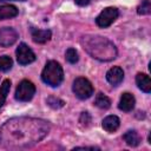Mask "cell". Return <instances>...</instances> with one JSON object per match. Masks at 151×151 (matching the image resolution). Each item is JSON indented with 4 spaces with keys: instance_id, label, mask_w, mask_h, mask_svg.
Returning a JSON list of instances; mask_svg holds the SVG:
<instances>
[{
    "instance_id": "1",
    "label": "cell",
    "mask_w": 151,
    "mask_h": 151,
    "mask_svg": "<svg viewBox=\"0 0 151 151\" xmlns=\"http://www.w3.org/2000/svg\"><path fill=\"white\" fill-rule=\"evenodd\" d=\"M47 120L33 117H14L0 126V146L7 150H24L41 142L50 132Z\"/></svg>"
},
{
    "instance_id": "2",
    "label": "cell",
    "mask_w": 151,
    "mask_h": 151,
    "mask_svg": "<svg viewBox=\"0 0 151 151\" xmlns=\"http://www.w3.org/2000/svg\"><path fill=\"white\" fill-rule=\"evenodd\" d=\"M83 48L94 59L110 61L117 57V48L112 41L100 35H84L80 39Z\"/></svg>"
},
{
    "instance_id": "3",
    "label": "cell",
    "mask_w": 151,
    "mask_h": 151,
    "mask_svg": "<svg viewBox=\"0 0 151 151\" xmlns=\"http://www.w3.org/2000/svg\"><path fill=\"white\" fill-rule=\"evenodd\" d=\"M41 79L45 84L57 87L61 84L64 80V71L59 63L55 60H50L46 63L42 72H41Z\"/></svg>"
},
{
    "instance_id": "4",
    "label": "cell",
    "mask_w": 151,
    "mask_h": 151,
    "mask_svg": "<svg viewBox=\"0 0 151 151\" xmlns=\"http://www.w3.org/2000/svg\"><path fill=\"white\" fill-rule=\"evenodd\" d=\"M72 90L79 99H87L93 94V86L91 81L84 77H79L73 81Z\"/></svg>"
},
{
    "instance_id": "5",
    "label": "cell",
    "mask_w": 151,
    "mask_h": 151,
    "mask_svg": "<svg viewBox=\"0 0 151 151\" xmlns=\"http://www.w3.org/2000/svg\"><path fill=\"white\" fill-rule=\"evenodd\" d=\"M35 93V86L32 81L24 79L19 83L15 90V99L19 101H28Z\"/></svg>"
},
{
    "instance_id": "6",
    "label": "cell",
    "mask_w": 151,
    "mask_h": 151,
    "mask_svg": "<svg viewBox=\"0 0 151 151\" xmlns=\"http://www.w3.org/2000/svg\"><path fill=\"white\" fill-rule=\"evenodd\" d=\"M118 15L119 12L116 7H106L96 18V24L101 28H106L111 24H113V21L118 18Z\"/></svg>"
},
{
    "instance_id": "7",
    "label": "cell",
    "mask_w": 151,
    "mask_h": 151,
    "mask_svg": "<svg viewBox=\"0 0 151 151\" xmlns=\"http://www.w3.org/2000/svg\"><path fill=\"white\" fill-rule=\"evenodd\" d=\"M15 54H17V60L20 65H28V64H31L35 60L34 52L25 42H21L18 46V48L15 51Z\"/></svg>"
},
{
    "instance_id": "8",
    "label": "cell",
    "mask_w": 151,
    "mask_h": 151,
    "mask_svg": "<svg viewBox=\"0 0 151 151\" xmlns=\"http://www.w3.org/2000/svg\"><path fill=\"white\" fill-rule=\"evenodd\" d=\"M19 38L18 32L13 27H2L0 29V46L8 47L12 46Z\"/></svg>"
},
{
    "instance_id": "9",
    "label": "cell",
    "mask_w": 151,
    "mask_h": 151,
    "mask_svg": "<svg viewBox=\"0 0 151 151\" xmlns=\"http://www.w3.org/2000/svg\"><path fill=\"white\" fill-rule=\"evenodd\" d=\"M124 79V71L119 66H113L106 72V80L112 86H118Z\"/></svg>"
},
{
    "instance_id": "10",
    "label": "cell",
    "mask_w": 151,
    "mask_h": 151,
    "mask_svg": "<svg viewBox=\"0 0 151 151\" xmlns=\"http://www.w3.org/2000/svg\"><path fill=\"white\" fill-rule=\"evenodd\" d=\"M31 35H32V39H33L34 42L44 44V42H46L51 39L52 33H51L50 29H38V28L32 27L31 28Z\"/></svg>"
},
{
    "instance_id": "11",
    "label": "cell",
    "mask_w": 151,
    "mask_h": 151,
    "mask_svg": "<svg viewBox=\"0 0 151 151\" xmlns=\"http://www.w3.org/2000/svg\"><path fill=\"white\" fill-rule=\"evenodd\" d=\"M134 104H136L134 97H133L131 93L125 92V93H123L122 97H120L118 107H119V110H122V111H124V112H130V111L134 107Z\"/></svg>"
},
{
    "instance_id": "12",
    "label": "cell",
    "mask_w": 151,
    "mask_h": 151,
    "mask_svg": "<svg viewBox=\"0 0 151 151\" xmlns=\"http://www.w3.org/2000/svg\"><path fill=\"white\" fill-rule=\"evenodd\" d=\"M103 127L104 130H106L107 132H114L116 130H118L119 125H120V120L117 116H107L106 118L103 119Z\"/></svg>"
},
{
    "instance_id": "13",
    "label": "cell",
    "mask_w": 151,
    "mask_h": 151,
    "mask_svg": "<svg viewBox=\"0 0 151 151\" xmlns=\"http://www.w3.org/2000/svg\"><path fill=\"white\" fill-rule=\"evenodd\" d=\"M136 83L138 85V87L145 92V93H150L151 92V81H150V77L145 73H138L136 76Z\"/></svg>"
},
{
    "instance_id": "14",
    "label": "cell",
    "mask_w": 151,
    "mask_h": 151,
    "mask_svg": "<svg viewBox=\"0 0 151 151\" xmlns=\"http://www.w3.org/2000/svg\"><path fill=\"white\" fill-rule=\"evenodd\" d=\"M19 13L18 8L13 5H4L0 6V20H5V19H11L17 17Z\"/></svg>"
},
{
    "instance_id": "15",
    "label": "cell",
    "mask_w": 151,
    "mask_h": 151,
    "mask_svg": "<svg viewBox=\"0 0 151 151\" xmlns=\"http://www.w3.org/2000/svg\"><path fill=\"white\" fill-rule=\"evenodd\" d=\"M123 138H124L125 143L130 146H138L140 144V137H139L138 132L134 130H130V131L125 132Z\"/></svg>"
},
{
    "instance_id": "16",
    "label": "cell",
    "mask_w": 151,
    "mask_h": 151,
    "mask_svg": "<svg viewBox=\"0 0 151 151\" xmlns=\"http://www.w3.org/2000/svg\"><path fill=\"white\" fill-rule=\"evenodd\" d=\"M11 90V80L9 79H5L0 86V109L2 107V105L6 101V98L9 93Z\"/></svg>"
},
{
    "instance_id": "17",
    "label": "cell",
    "mask_w": 151,
    "mask_h": 151,
    "mask_svg": "<svg viewBox=\"0 0 151 151\" xmlns=\"http://www.w3.org/2000/svg\"><path fill=\"white\" fill-rule=\"evenodd\" d=\"M94 105L99 109H103V110H106L111 106V100L109 97H106L105 94L103 93H98L96 99H94Z\"/></svg>"
},
{
    "instance_id": "18",
    "label": "cell",
    "mask_w": 151,
    "mask_h": 151,
    "mask_svg": "<svg viewBox=\"0 0 151 151\" xmlns=\"http://www.w3.org/2000/svg\"><path fill=\"white\" fill-rule=\"evenodd\" d=\"M13 66V61L8 55H1L0 57V71L6 72L11 70Z\"/></svg>"
},
{
    "instance_id": "19",
    "label": "cell",
    "mask_w": 151,
    "mask_h": 151,
    "mask_svg": "<svg viewBox=\"0 0 151 151\" xmlns=\"http://www.w3.org/2000/svg\"><path fill=\"white\" fill-rule=\"evenodd\" d=\"M46 101H47L48 106H51L52 109H60V107H63L65 105V101L64 100H61V99H59V98H57L54 96L48 97Z\"/></svg>"
},
{
    "instance_id": "20",
    "label": "cell",
    "mask_w": 151,
    "mask_h": 151,
    "mask_svg": "<svg viewBox=\"0 0 151 151\" xmlns=\"http://www.w3.org/2000/svg\"><path fill=\"white\" fill-rule=\"evenodd\" d=\"M65 57H66V60H67L70 64H76V63L78 61V59H79L78 52H77L74 48H72V47H70V48L66 51Z\"/></svg>"
},
{
    "instance_id": "21",
    "label": "cell",
    "mask_w": 151,
    "mask_h": 151,
    "mask_svg": "<svg viewBox=\"0 0 151 151\" xmlns=\"http://www.w3.org/2000/svg\"><path fill=\"white\" fill-rule=\"evenodd\" d=\"M138 14H150L151 13V4L150 0H143L142 4L137 8Z\"/></svg>"
},
{
    "instance_id": "22",
    "label": "cell",
    "mask_w": 151,
    "mask_h": 151,
    "mask_svg": "<svg viewBox=\"0 0 151 151\" xmlns=\"http://www.w3.org/2000/svg\"><path fill=\"white\" fill-rule=\"evenodd\" d=\"M80 123L84 125V126H87L90 123H91V117L88 114V112H83L81 116H80Z\"/></svg>"
},
{
    "instance_id": "23",
    "label": "cell",
    "mask_w": 151,
    "mask_h": 151,
    "mask_svg": "<svg viewBox=\"0 0 151 151\" xmlns=\"http://www.w3.org/2000/svg\"><path fill=\"white\" fill-rule=\"evenodd\" d=\"M90 1L91 0H74V2L77 5H79V6H86V5L90 4Z\"/></svg>"
},
{
    "instance_id": "24",
    "label": "cell",
    "mask_w": 151,
    "mask_h": 151,
    "mask_svg": "<svg viewBox=\"0 0 151 151\" xmlns=\"http://www.w3.org/2000/svg\"><path fill=\"white\" fill-rule=\"evenodd\" d=\"M0 1H9V0H0ZM15 1H26V0H15Z\"/></svg>"
}]
</instances>
